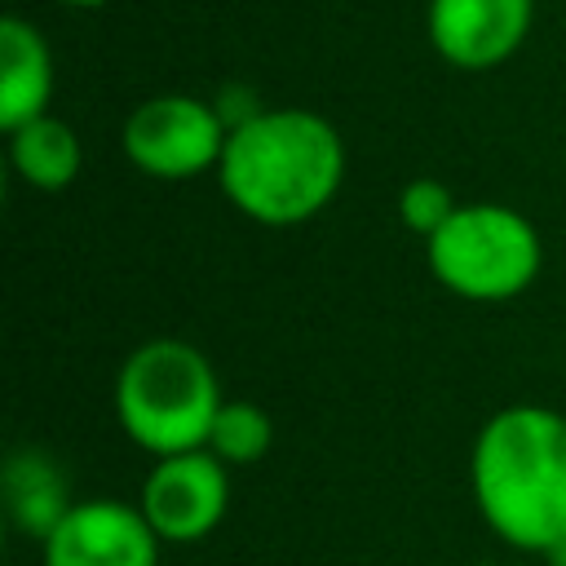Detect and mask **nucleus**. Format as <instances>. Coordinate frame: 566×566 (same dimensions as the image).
Listing matches in <instances>:
<instances>
[{
	"mask_svg": "<svg viewBox=\"0 0 566 566\" xmlns=\"http://www.w3.org/2000/svg\"><path fill=\"white\" fill-rule=\"evenodd\" d=\"M217 181L248 221L301 226L336 199L345 181V142L318 111L265 106L230 128Z\"/></svg>",
	"mask_w": 566,
	"mask_h": 566,
	"instance_id": "1",
	"label": "nucleus"
},
{
	"mask_svg": "<svg viewBox=\"0 0 566 566\" xmlns=\"http://www.w3.org/2000/svg\"><path fill=\"white\" fill-rule=\"evenodd\" d=\"M482 522L522 553L566 535V416L539 402L495 411L469 455Z\"/></svg>",
	"mask_w": 566,
	"mask_h": 566,
	"instance_id": "2",
	"label": "nucleus"
},
{
	"mask_svg": "<svg viewBox=\"0 0 566 566\" xmlns=\"http://www.w3.org/2000/svg\"><path fill=\"white\" fill-rule=\"evenodd\" d=\"M221 402V380L208 354L177 336L137 345L115 376V420L128 442L155 460L208 447Z\"/></svg>",
	"mask_w": 566,
	"mask_h": 566,
	"instance_id": "3",
	"label": "nucleus"
},
{
	"mask_svg": "<svg viewBox=\"0 0 566 566\" xmlns=\"http://www.w3.org/2000/svg\"><path fill=\"white\" fill-rule=\"evenodd\" d=\"M424 261L433 279L460 301H513L522 296L544 265L539 230L526 212L509 203H460L451 221L424 239Z\"/></svg>",
	"mask_w": 566,
	"mask_h": 566,
	"instance_id": "4",
	"label": "nucleus"
},
{
	"mask_svg": "<svg viewBox=\"0 0 566 566\" xmlns=\"http://www.w3.org/2000/svg\"><path fill=\"white\" fill-rule=\"evenodd\" d=\"M226 137L230 128L212 97L195 93H155L137 102L119 128L124 159L155 181H190L208 168L217 172Z\"/></svg>",
	"mask_w": 566,
	"mask_h": 566,
	"instance_id": "5",
	"label": "nucleus"
},
{
	"mask_svg": "<svg viewBox=\"0 0 566 566\" xmlns=\"http://www.w3.org/2000/svg\"><path fill=\"white\" fill-rule=\"evenodd\" d=\"M137 509L164 544H199L230 509V469L208 447L159 455L142 478Z\"/></svg>",
	"mask_w": 566,
	"mask_h": 566,
	"instance_id": "6",
	"label": "nucleus"
},
{
	"mask_svg": "<svg viewBox=\"0 0 566 566\" xmlns=\"http://www.w3.org/2000/svg\"><path fill=\"white\" fill-rule=\"evenodd\" d=\"M535 0H429L424 35L455 71H495L531 35Z\"/></svg>",
	"mask_w": 566,
	"mask_h": 566,
	"instance_id": "7",
	"label": "nucleus"
},
{
	"mask_svg": "<svg viewBox=\"0 0 566 566\" xmlns=\"http://www.w3.org/2000/svg\"><path fill=\"white\" fill-rule=\"evenodd\" d=\"M159 535L137 504L75 500L40 544L44 566H159Z\"/></svg>",
	"mask_w": 566,
	"mask_h": 566,
	"instance_id": "8",
	"label": "nucleus"
},
{
	"mask_svg": "<svg viewBox=\"0 0 566 566\" xmlns=\"http://www.w3.org/2000/svg\"><path fill=\"white\" fill-rule=\"evenodd\" d=\"M53 53L35 22L22 13L0 18V128L13 133L40 115H49L53 102Z\"/></svg>",
	"mask_w": 566,
	"mask_h": 566,
	"instance_id": "9",
	"label": "nucleus"
},
{
	"mask_svg": "<svg viewBox=\"0 0 566 566\" xmlns=\"http://www.w3.org/2000/svg\"><path fill=\"white\" fill-rule=\"evenodd\" d=\"M71 482L53 455L22 447L4 460V513L22 535L44 544L53 526L71 513Z\"/></svg>",
	"mask_w": 566,
	"mask_h": 566,
	"instance_id": "10",
	"label": "nucleus"
},
{
	"mask_svg": "<svg viewBox=\"0 0 566 566\" xmlns=\"http://www.w3.org/2000/svg\"><path fill=\"white\" fill-rule=\"evenodd\" d=\"M4 137H9V164L31 190L57 195L80 177V164H84L80 133L66 119H57L53 111L4 133Z\"/></svg>",
	"mask_w": 566,
	"mask_h": 566,
	"instance_id": "11",
	"label": "nucleus"
},
{
	"mask_svg": "<svg viewBox=\"0 0 566 566\" xmlns=\"http://www.w3.org/2000/svg\"><path fill=\"white\" fill-rule=\"evenodd\" d=\"M274 447V420L265 407L256 402H243V398H226L217 420H212V433H208V451L226 464V469H248V464H261Z\"/></svg>",
	"mask_w": 566,
	"mask_h": 566,
	"instance_id": "12",
	"label": "nucleus"
},
{
	"mask_svg": "<svg viewBox=\"0 0 566 566\" xmlns=\"http://www.w3.org/2000/svg\"><path fill=\"white\" fill-rule=\"evenodd\" d=\"M455 208H460V203H455L451 186L438 181V177H411V181L398 190V217H402V226H407L411 234H420V239H433V234L451 221Z\"/></svg>",
	"mask_w": 566,
	"mask_h": 566,
	"instance_id": "13",
	"label": "nucleus"
},
{
	"mask_svg": "<svg viewBox=\"0 0 566 566\" xmlns=\"http://www.w3.org/2000/svg\"><path fill=\"white\" fill-rule=\"evenodd\" d=\"M539 557H544L548 566H566V535H557V539H553V544H548Z\"/></svg>",
	"mask_w": 566,
	"mask_h": 566,
	"instance_id": "14",
	"label": "nucleus"
},
{
	"mask_svg": "<svg viewBox=\"0 0 566 566\" xmlns=\"http://www.w3.org/2000/svg\"><path fill=\"white\" fill-rule=\"evenodd\" d=\"M53 4H62V9H102L111 0H53Z\"/></svg>",
	"mask_w": 566,
	"mask_h": 566,
	"instance_id": "15",
	"label": "nucleus"
},
{
	"mask_svg": "<svg viewBox=\"0 0 566 566\" xmlns=\"http://www.w3.org/2000/svg\"><path fill=\"white\" fill-rule=\"evenodd\" d=\"M469 566H491V562H469Z\"/></svg>",
	"mask_w": 566,
	"mask_h": 566,
	"instance_id": "16",
	"label": "nucleus"
}]
</instances>
